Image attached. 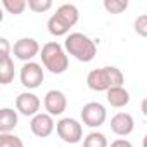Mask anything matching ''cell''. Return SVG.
Returning <instances> with one entry per match:
<instances>
[{"mask_svg": "<svg viewBox=\"0 0 147 147\" xmlns=\"http://www.w3.org/2000/svg\"><path fill=\"white\" fill-rule=\"evenodd\" d=\"M125 76L116 66H104L92 69L87 75V85L94 92H107L113 87H123Z\"/></svg>", "mask_w": 147, "mask_h": 147, "instance_id": "obj_1", "label": "cell"}, {"mask_svg": "<svg viewBox=\"0 0 147 147\" xmlns=\"http://www.w3.org/2000/svg\"><path fill=\"white\" fill-rule=\"evenodd\" d=\"M80 19V12L78 7L73 4H62L55 14H52L47 21V28L49 33L54 36H67L69 30L75 26Z\"/></svg>", "mask_w": 147, "mask_h": 147, "instance_id": "obj_2", "label": "cell"}, {"mask_svg": "<svg viewBox=\"0 0 147 147\" xmlns=\"http://www.w3.org/2000/svg\"><path fill=\"white\" fill-rule=\"evenodd\" d=\"M64 49L69 55L78 59L80 62H90L97 55V45L95 42L83 35V33H69L64 40Z\"/></svg>", "mask_w": 147, "mask_h": 147, "instance_id": "obj_3", "label": "cell"}, {"mask_svg": "<svg viewBox=\"0 0 147 147\" xmlns=\"http://www.w3.org/2000/svg\"><path fill=\"white\" fill-rule=\"evenodd\" d=\"M40 57H42L43 67L54 73V75H62L69 66V57L62 49V45L57 42H47L42 47Z\"/></svg>", "mask_w": 147, "mask_h": 147, "instance_id": "obj_4", "label": "cell"}, {"mask_svg": "<svg viewBox=\"0 0 147 147\" xmlns=\"http://www.w3.org/2000/svg\"><path fill=\"white\" fill-rule=\"evenodd\" d=\"M55 131L59 138L66 144H78L83 138V126L75 118H62L57 121Z\"/></svg>", "mask_w": 147, "mask_h": 147, "instance_id": "obj_5", "label": "cell"}, {"mask_svg": "<svg viewBox=\"0 0 147 147\" xmlns=\"http://www.w3.org/2000/svg\"><path fill=\"white\" fill-rule=\"evenodd\" d=\"M43 78H45V73H43V67L42 64L31 61V62H24L21 71H19V80H21V85L28 90H35L38 88L42 83H43Z\"/></svg>", "mask_w": 147, "mask_h": 147, "instance_id": "obj_6", "label": "cell"}, {"mask_svg": "<svg viewBox=\"0 0 147 147\" xmlns=\"http://www.w3.org/2000/svg\"><path fill=\"white\" fill-rule=\"evenodd\" d=\"M107 111L100 102H87L82 109V121L90 128H99L106 123Z\"/></svg>", "mask_w": 147, "mask_h": 147, "instance_id": "obj_7", "label": "cell"}, {"mask_svg": "<svg viewBox=\"0 0 147 147\" xmlns=\"http://www.w3.org/2000/svg\"><path fill=\"white\" fill-rule=\"evenodd\" d=\"M12 52L14 55L19 59V61H24V62H31L33 57H36L42 50H40V45L35 38H30V36H24V38H19L14 47H12Z\"/></svg>", "mask_w": 147, "mask_h": 147, "instance_id": "obj_8", "label": "cell"}, {"mask_svg": "<svg viewBox=\"0 0 147 147\" xmlns=\"http://www.w3.org/2000/svg\"><path fill=\"white\" fill-rule=\"evenodd\" d=\"M55 123H54V116H50L49 113H38L36 116L31 118L30 128L31 133L38 138H47L52 135V131L55 130Z\"/></svg>", "mask_w": 147, "mask_h": 147, "instance_id": "obj_9", "label": "cell"}, {"mask_svg": "<svg viewBox=\"0 0 147 147\" xmlns=\"http://www.w3.org/2000/svg\"><path fill=\"white\" fill-rule=\"evenodd\" d=\"M43 106L50 116H61L67 107V97L61 90H49L43 97Z\"/></svg>", "mask_w": 147, "mask_h": 147, "instance_id": "obj_10", "label": "cell"}, {"mask_svg": "<svg viewBox=\"0 0 147 147\" xmlns=\"http://www.w3.org/2000/svg\"><path fill=\"white\" fill-rule=\"evenodd\" d=\"M16 109L23 116H36L40 111V99L33 92H23L16 97Z\"/></svg>", "mask_w": 147, "mask_h": 147, "instance_id": "obj_11", "label": "cell"}, {"mask_svg": "<svg viewBox=\"0 0 147 147\" xmlns=\"http://www.w3.org/2000/svg\"><path fill=\"white\" fill-rule=\"evenodd\" d=\"M133 128H135V121L133 116L128 113H116L111 118V130L118 137H128L133 131Z\"/></svg>", "mask_w": 147, "mask_h": 147, "instance_id": "obj_12", "label": "cell"}, {"mask_svg": "<svg viewBox=\"0 0 147 147\" xmlns=\"http://www.w3.org/2000/svg\"><path fill=\"white\" fill-rule=\"evenodd\" d=\"M106 99L107 102L116 107V109H121L125 106H128L130 102V92L125 88V87H113L106 92Z\"/></svg>", "mask_w": 147, "mask_h": 147, "instance_id": "obj_13", "label": "cell"}, {"mask_svg": "<svg viewBox=\"0 0 147 147\" xmlns=\"http://www.w3.org/2000/svg\"><path fill=\"white\" fill-rule=\"evenodd\" d=\"M18 111L11 107H4L0 111V133H11L18 126Z\"/></svg>", "mask_w": 147, "mask_h": 147, "instance_id": "obj_14", "label": "cell"}, {"mask_svg": "<svg viewBox=\"0 0 147 147\" xmlns=\"http://www.w3.org/2000/svg\"><path fill=\"white\" fill-rule=\"evenodd\" d=\"M0 83L9 85L14 80V61L11 57H0Z\"/></svg>", "mask_w": 147, "mask_h": 147, "instance_id": "obj_15", "label": "cell"}, {"mask_svg": "<svg viewBox=\"0 0 147 147\" xmlns=\"http://www.w3.org/2000/svg\"><path fill=\"white\" fill-rule=\"evenodd\" d=\"M83 147H109L107 138L100 131H90L83 138Z\"/></svg>", "mask_w": 147, "mask_h": 147, "instance_id": "obj_16", "label": "cell"}, {"mask_svg": "<svg viewBox=\"0 0 147 147\" xmlns=\"http://www.w3.org/2000/svg\"><path fill=\"white\" fill-rule=\"evenodd\" d=\"M2 5L5 7V11L9 14L19 16L24 12V9L28 7V0H2Z\"/></svg>", "mask_w": 147, "mask_h": 147, "instance_id": "obj_17", "label": "cell"}, {"mask_svg": "<svg viewBox=\"0 0 147 147\" xmlns=\"http://www.w3.org/2000/svg\"><path fill=\"white\" fill-rule=\"evenodd\" d=\"M104 9L109 14H121L128 9V0H104Z\"/></svg>", "mask_w": 147, "mask_h": 147, "instance_id": "obj_18", "label": "cell"}, {"mask_svg": "<svg viewBox=\"0 0 147 147\" xmlns=\"http://www.w3.org/2000/svg\"><path fill=\"white\" fill-rule=\"evenodd\" d=\"M0 147H24V144L14 133H0Z\"/></svg>", "mask_w": 147, "mask_h": 147, "instance_id": "obj_19", "label": "cell"}, {"mask_svg": "<svg viewBox=\"0 0 147 147\" xmlns=\"http://www.w3.org/2000/svg\"><path fill=\"white\" fill-rule=\"evenodd\" d=\"M28 7L33 12L42 14V12H47L49 9H52V0H28Z\"/></svg>", "mask_w": 147, "mask_h": 147, "instance_id": "obj_20", "label": "cell"}, {"mask_svg": "<svg viewBox=\"0 0 147 147\" xmlns=\"http://www.w3.org/2000/svg\"><path fill=\"white\" fill-rule=\"evenodd\" d=\"M133 30L138 36L147 38V14H142L133 21Z\"/></svg>", "mask_w": 147, "mask_h": 147, "instance_id": "obj_21", "label": "cell"}, {"mask_svg": "<svg viewBox=\"0 0 147 147\" xmlns=\"http://www.w3.org/2000/svg\"><path fill=\"white\" fill-rule=\"evenodd\" d=\"M11 47H9V40L7 38H0V57H11Z\"/></svg>", "mask_w": 147, "mask_h": 147, "instance_id": "obj_22", "label": "cell"}, {"mask_svg": "<svg viewBox=\"0 0 147 147\" xmlns=\"http://www.w3.org/2000/svg\"><path fill=\"white\" fill-rule=\"evenodd\" d=\"M109 147H133V144L130 140H126V138H118V140L111 142Z\"/></svg>", "mask_w": 147, "mask_h": 147, "instance_id": "obj_23", "label": "cell"}, {"mask_svg": "<svg viewBox=\"0 0 147 147\" xmlns=\"http://www.w3.org/2000/svg\"><path fill=\"white\" fill-rule=\"evenodd\" d=\"M140 109H142V113H144V116H147V97L142 100V106H140Z\"/></svg>", "mask_w": 147, "mask_h": 147, "instance_id": "obj_24", "label": "cell"}, {"mask_svg": "<svg viewBox=\"0 0 147 147\" xmlns=\"http://www.w3.org/2000/svg\"><path fill=\"white\" fill-rule=\"evenodd\" d=\"M142 147H147V133H145V137H144V140H142Z\"/></svg>", "mask_w": 147, "mask_h": 147, "instance_id": "obj_25", "label": "cell"}]
</instances>
